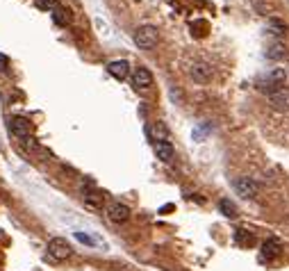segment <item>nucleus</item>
Returning <instances> with one entry per match:
<instances>
[{"label": "nucleus", "mask_w": 289, "mask_h": 271, "mask_svg": "<svg viewBox=\"0 0 289 271\" xmlns=\"http://www.w3.org/2000/svg\"><path fill=\"white\" fill-rule=\"evenodd\" d=\"M280 253H283V244L278 242L276 237H271V239H266V242L262 244V260H266V262L278 260Z\"/></svg>", "instance_id": "11"}, {"label": "nucleus", "mask_w": 289, "mask_h": 271, "mask_svg": "<svg viewBox=\"0 0 289 271\" xmlns=\"http://www.w3.org/2000/svg\"><path fill=\"white\" fill-rule=\"evenodd\" d=\"M53 14V21L57 25H71V21H73V14H71V9L69 7H62L59 5L55 12H50Z\"/></svg>", "instance_id": "15"}, {"label": "nucleus", "mask_w": 289, "mask_h": 271, "mask_svg": "<svg viewBox=\"0 0 289 271\" xmlns=\"http://www.w3.org/2000/svg\"><path fill=\"white\" fill-rule=\"evenodd\" d=\"M218 210H221V212H223V217H228V219H235L237 214H239L237 205L232 203L230 198H221V200H218Z\"/></svg>", "instance_id": "19"}, {"label": "nucleus", "mask_w": 289, "mask_h": 271, "mask_svg": "<svg viewBox=\"0 0 289 271\" xmlns=\"http://www.w3.org/2000/svg\"><path fill=\"white\" fill-rule=\"evenodd\" d=\"M235 189H237V194L244 196V198H255V196L260 194V185L255 183L253 178H248V176L237 178V180H235Z\"/></svg>", "instance_id": "4"}, {"label": "nucleus", "mask_w": 289, "mask_h": 271, "mask_svg": "<svg viewBox=\"0 0 289 271\" xmlns=\"http://www.w3.org/2000/svg\"><path fill=\"white\" fill-rule=\"evenodd\" d=\"M269 105L278 112H289V87H280L269 94Z\"/></svg>", "instance_id": "6"}, {"label": "nucleus", "mask_w": 289, "mask_h": 271, "mask_svg": "<svg viewBox=\"0 0 289 271\" xmlns=\"http://www.w3.org/2000/svg\"><path fill=\"white\" fill-rule=\"evenodd\" d=\"M9 132H12L16 139H28V137H32V125H30L28 118L23 116H12L9 118Z\"/></svg>", "instance_id": "5"}, {"label": "nucleus", "mask_w": 289, "mask_h": 271, "mask_svg": "<svg viewBox=\"0 0 289 271\" xmlns=\"http://www.w3.org/2000/svg\"><path fill=\"white\" fill-rule=\"evenodd\" d=\"M36 5L41 9H46V12H55L59 7V0H36Z\"/></svg>", "instance_id": "20"}, {"label": "nucleus", "mask_w": 289, "mask_h": 271, "mask_svg": "<svg viewBox=\"0 0 289 271\" xmlns=\"http://www.w3.org/2000/svg\"><path fill=\"white\" fill-rule=\"evenodd\" d=\"M107 71H109L112 77H116V80H125V77L130 76V64L125 59H114V62L107 64Z\"/></svg>", "instance_id": "12"}, {"label": "nucleus", "mask_w": 289, "mask_h": 271, "mask_svg": "<svg viewBox=\"0 0 289 271\" xmlns=\"http://www.w3.org/2000/svg\"><path fill=\"white\" fill-rule=\"evenodd\" d=\"M107 217H109V221H114V224H125V221L130 219V207L123 205V203H118V200H114V203L107 205Z\"/></svg>", "instance_id": "8"}, {"label": "nucleus", "mask_w": 289, "mask_h": 271, "mask_svg": "<svg viewBox=\"0 0 289 271\" xmlns=\"http://www.w3.org/2000/svg\"><path fill=\"white\" fill-rule=\"evenodd\" d=\"M235 244L237 246H251V244H255V235L244 228H237L235 230Z\"/></svg>", "instance_id": "17"}, {"label": "nucleus", "mask_w": 289, "mask_h": 271, "mask_svg": "<svg viewBox=\"0 0 289 271\" xmlns=\"http://www.w3.org/2000/svg\"><path fill=\"white\" fill-rule=\"evenodd\" d=\"M7 66H9V59H7V55L0 53V73L7 71Z\"/></svg>", "instance_id": "22"}, {"label": "nucleus", "mask_w": 289, "mask_h": 271, "mask_svg": "<svg viewBox=\"0 0 289 271\" xmlns=\"http://www.w3.org/2000/svg\"><path fill=\"white\" fill-rule=\"evenodd\" d=\"M266 57L273 59V62L285 59V57H287V46H285V43H280V41H276L271 48H269V50H266Z\"/></svg>", "instance_id": "18"}, {"label": "nucleus", "mask_w": 289, "mask_h": 271, "mask_svg": "<svg viewBox=\"0 0 289 271\" xmlns=\"http://www.w3.org/2000/svg\"><path fill=\"white\" fill-rule=\"evenodd\" d=\"M82 198H84V205H87V207H94V210H101L103 203H105V196H103V192H98V189H96L91 183L82 187Z\"/></svg>", "instance_id": "7"}, {"label": "nucleus", "mask_w": 289, "mask_h": 271, "mask_svg": "<svg viewBox=\"0 0 289 271\" xmlns=\"http://www.w3.org/2000/svg\"><path fill=\"white\" fill-rule=\"evenodd\" d=\"M189 76L194 77L196 82L205 84V82H210V80H212V66L205 64V62H194V64H191V69H189Z\"/></svg>", "instance_id": "9"}, {"label": "nucleus", "mask_w": 289, "mask_h": 271, "mask_svg": "<svg viewBox=\"0 0 289 271\" xmlns=\"http://www.w3.org/2000/svg\"><path fill=\"white\" fill-rule=\"evenodd\" d=\"M146 132H148V137H150V139H155V144H157V142H169V139H171L169 128H166L162 121H155L153 125H148Z\"/></svg>", "instance_id": "13"}, {"label": "nucleus", "mask_w": 289, "mask_h": 271, "mask_svg": "<svg viewBox=\"0 0 289 271\" xmlns=\"http://www.w3.org/2000/svg\"><path fill=\"white\" fill-rule=\"evenodd\" d=\"M75 239L77 242H82V244H87V246H94V239H91V237L89 235H84V232H75Z\"/></svg>", "instance_id": "21"}, {"label": "nucleus", "mask_w": 289, "mask_h": 271, "mask_svg": "<svg viewBox=\"0 0 289 271\" xmlns=\"http://www.w3.org/2000/svg\"><path fill=\"white\" fill-rule=\"evenodd\" d=\"M285 87V71L283 69H276V71H271L266 77H262V80H257V89L260 91H266V94H271V91H276V89Z\"/></svg>", "instance_id": "3"}, {"label": "nucleus", "mask_w": 289, "mask_h": 271, "mask_svg": "<svg viewBox=\"0 0 289 271\" xmlns=\"http://www.w3.org/2000/svg\"><path fill=\"white\" fill-rule=\"evenodd\" d=\"M159 41V35H157V28H153V25H142V28L135 30V43L142 50H150V48H155Z\"/></svg>", "instance_id": "1"}, {"label": "nucleus", "mask_w": 289, "mask_h": 271, "mask_svg": "<svg viewBox=\"0 0 289 271\" xmlns=\"http://www.w3.org/2000/svg\"><path fill=\"white\" fill-rule=\"evenodd\" d=\"M132 84H135V89H150L153 87V73L148 71V69H144V66H137L135 71H132Z\"/></svg>", "instance_id": "10"}, {"label": "nucleus", "mask_w": 289, "mask_h": 271, "mask_svg": "<svg viewBox=\"0 0 289 271\" xmlns=\"http://www.w3.org/2000/svg\"><path fill=\"white\" fill-rule=\"evenodd\" d=\"M155 155H157L159 162L169 164V162L173 159V155H176V151H173L171 142H157V144H155Z\"/></svg>", "instance_id": "14"}, {"label": "nucleus", "mask_w": 289, "mask_h": 271, "mask_svg": "<svg viewBox=\"0 0 289 271\" xmlns=\"http://www.w3.org/2000/svg\"><path fill=\"white\" fill-rule=\"evenodd\" d=\"M266 28H269V32H271L273 37H278V39L287 35V23L280 21V18H269V21H266Z\"/></svg>", "instance_id": "16"}, {"label": "nucleus", "mask_w": 289, "mask_h": 271, "mask_svg": "<svg viewBox=\"0 0 289 271\" xmlns=\"http://www.w3.org/2000/svg\"><path fill=\"white\" fill-rule=\"evenodd\" d=\"M48 255L55 260H69L73 255V248L64 237H53V239L48 242Z\"/></svg>", "instance_id": "2"}]
</instances>
